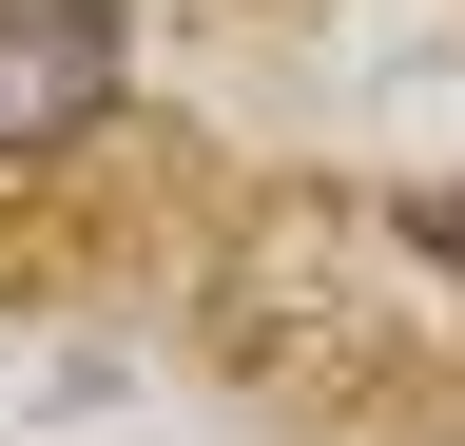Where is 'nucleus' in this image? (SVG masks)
<instances>
[{"mask_svg":"<svg viewBox=\"0 0 465 446\" xmlns=\"http://www.w3.org/2000/svg\"><path fill=\"white\" fill-rule=\"evenodd\" d=\"M97 97H116V0H0V155L97 136Z\"/></svg>","mask_w":465,"mask_h":446,"instance_id":"f257e3e1","label":"nucleus"}]
</instances>
